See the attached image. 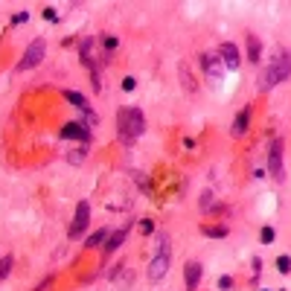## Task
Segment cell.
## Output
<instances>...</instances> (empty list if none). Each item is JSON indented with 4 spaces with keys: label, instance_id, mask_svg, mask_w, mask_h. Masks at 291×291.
Segmentation results:
<instances>
[{
    "label": "cell",
    "instance_id": "1",
    "mask_svg": "<svg viewBox=\"0 0 291 291\" xmlns=\"http://www.w3.org/2000/svg\"><path fill=\"white\" fill-rule=\"evenodd\" d=\"M143 128H146V117H143L140 108H122L117 114V134L125 146H131L143 134Z\"/></svg>",
    "mask_w": 291,
    "mask_h": 291
},
{
    "label": "cell",
    "instance_id": "2",
    "mask_svg": "<svg viewBox=\"0 0 291 291\" xmlns=\"http://www.w3.org/2000/svg\"><path fill=\"white\" fill-rule=\"evenodd\" d=\"M291 76V55L289 52H277L271 61H268V67L262 70V76H259V90L265 93V90H274L280 82H286Z\"/></svg>",
    "mask_w": 291,
    "mask_h": 291
},
{
    "label": "cell",
    "instance_id": "3",
    "mask_svg": "<svg viewBox=\"0 0 291 291\" xmlns=\"http://www.w3.org/2000/svg\"><path fill=\"white\" fill-rule=\"evenodd\" d=\"M44 52H47V41L44 38H35L29 47H26V52H23V58L17 61V73H23V70H32V67H38L41 64V58H44Z\"/></svg>",
    "mask_w": 291,
    "mask_h": 291
},
{
    "label": "cell",
    "instance_id": "4",
    "mask_svg": "<svg viewBox=\"0 0 291 291\" xmlns=\"http://www.w3.org/2000/svg\"><path fill=\"white\" fill-rule=\"evenodd\" d=\"M268 172H271L274 181H283V178H286V172H283V140H280V137L271 140V152H268Z\"/></svg>",
    "mask_w": 291,
    "mask_h": 291
},
{
    "label": "cell",
    "instance_id": "5",
    "mask_svg": "<svg viewBox=\"0 0 291 291\" xmlns=\"http://www.w3.org/2000/svg\"><path fill=\"white\" fill-rule=\"evenodd\" d=\"M87 222H90V204H87V201H79V207H76V216H73V222H70L67 236H70V239L82 236V233H85V227H87Z\"/></svg>",
    "mask_w": 291,
    "mask_h": 291
},
{
    "label": "cell",
    "instance_id": "6",
    "mask_svg": "<svg viewBox=\"0 0 291 291\" xmlns=\"http://www.w3.org/2000/svg\"><path fill=\"white\" fill-rule=\"evenodd\" d=\"M201 64H204V70H207V79H210L213 85H219V82L224 79V64H222V58H219V55H213V52H204V55H201Z\"/></svg>",
    "mask_w": 291,
    "mask_h": 291
},
{
    "label": "cell",
    "instance_id": "7",
    "mask_svg": "<svg viewBox=\"0 0 291 291\" xmlns=\"http://www.w3.org/2000/svg\"><path fill=\"white\" fill-rule=\"evenodd\" d=\"M64 99H67V102H73V105H76V108L85 114V120H87V122H96V114H93L90 102H87V99H85L79 90H64Z\"/></svg>",
    "mask_w": 291,
    "mask_h": 291
},
{
    "label": "cell",
    "instance_id": "8",
    "mask_svg": "<svg viewBox=\"0 0 291 291\" xmlns=\"http://www.w3.org/2000/svg\"><path fill=\"white\" fill-rule=\"evenodd\" d=\"M61 137L64 140H82V143H90V128L85 122H67L61 128Z\"/></svg>",
    "mask_w": 291,
    "mask_h": 291
},
{
    "label": "cell",
    "instance_id": "9",
    "mask_svg": "<svg viewBox=\"0 0 291 291\" xmlns=\"http://www.w3.org/2000/svg\"><path fill=\"white\" fill-rule=\"evenodd\" d=\"M219 58H222V64H224L227 70H236V67H239V47L230 44V41H224V44L219 47Z\"/></svg>",
    "mask_w": 291,
    "mask_h": 291
},
{
    "label": "cell",
    "instance_id": "10",
    "mask_svg": "<svg viewBox=\"0 0 291 291\" xmlns=\"http://www.w3.org/2000/svg\"><path fill=\"white\" fill-rule=\"evenodd\" d=\"M201 262H187V268H184V283H187V289L195 291L198 289V283H201Z\"/></svg>",
    "mask_w": 291,
    "mask_h": 291
},
{
    "label": "cell",
    "instance_id": "11",
    "mask_svg": "<svg viewBox=\"0 0 291 291\" xmlns=\"http://www.w3.org/2000/svg\"><path fill=\"white\" fill-rule=\"evenodd\" d=\"M128 230H131V222H125L120 230H114L111 236H108V242H105V254H114L122 242H125V236H128Z\"/></svg>",
    "mask_w": 291,
    "mask_h": 291
},
{
    "label": "cell",
    "instance_id": "12",
    "mask_svg": "<svg viewBox=\"0 0 291 291\" xmlns=\"http://www.w3.org/2000/svg\"><path fill=\"white\" fill-rule=\"evenodd\" d=\"M248 120H251V108H242V114L233 120V128H230L233 137H242V134L248 131Z\"/></svg>",
    "mask_w": 291,
    "mask_h": 291
},
{
    "label": "cell",
    "instance_id": "13",
    "mask_svg": "<svg viewBox=\"0 0 291 291\" xmlns=\"http://www.w3.org/2000/svg\"><path fill=\"white\" fill-rule=\"evenodd\" d=\"M259 55H262V47H259V38H257V35H248V61L259 64Z\"/></svg>",
    "mask_w": 291,
    "mask_h": 291
},
{
    "label": "cell",
    "instance_id": "14",
    "mask_svg": "<svg viewBox=\"0 0 291 291\" xmlns=\"http://www.w3.org/2000/svg\"><path fill=\"white\" fill-rule=\"evenodd\" d=\"M178 73H181V85H184V90H187V93H195V87H198V85H195V76H189V67H187V64H181V67H178Z\"/></svg>",
    "mask_w": 291,
    "mask_h": 291
},
{
    "label": "cell",
    "instance_id": "15",
    "mask_svg": "<svg viewBox=\"0 0 291 291\" xmlns=\"http://www.w3.org/2000/svg\"><path fill=\"white\" fill-rule=\"evenodd\" d=\"M201 233H204V236H210V239H224V236H227L230 230H227L224 224H216V227H210V224H204V227H201Z\"/></svg>",
    "mask_w": 291,
    "mask_h": 291
},
{
    "label": "cell",
    "instance_id": "16",
    "mask_svg": "<svg viewBox=\"0 0 291 291\" xmlns=\"http://www.w3.org/2000/svg\"><path fill=\"white\" fill-rule=\"evenodd\" d=\"M105 242H108V230H99V233H93V236L87 239V245H85V248L96 251V248H99V245H105Z\"/></svg>",
    "mask_w": 291,
    "mask_h": 291
},
{
    "label": "cell",
    "instance_id": "17",
    "mask_svg": "<svg viewBox=\"0 0 291 291\" xmlns=\"http://www.w3.org/2000/svg\"><path fill=\"white\" fill-rule=\"evenodd\" d=\"M12 262H15L12 257H3V259H0V280H3V277L12 271Z\"/></svg>",
    "mask_w": 291,
    "mask_h": 291
},
{
    "label": "cell",
    "instance_id": "18",
    "mask_svg": "<svg viewBox=\"0 0 291 291\" xmlns=\"http://www.w3.org/2000/svg\"><path fill=\"white\" fill-rule=\"evenodd\" d=\"M277 271L289 274V271H291V257H280V259H277Z\"/></svg>",
    "mask_w": 291,
    "mask_h": 291
},
{
    "label": "cell",
    "instance_id": "19",
    "mask_svg": "<svg viewBox=\"0 0 291 291\" xmlns=\"http://www.w3.org/2000/svg\"><path fill=\"white\" fill-rule=\"evenodd\" d=\"M201 210H204V213L213 210V192H204V195H201Z\"/></svg>",
    "mask_w": 291,
    "mask_h": 291
},
{
    "label": "cell",
    "instance_id": "20",
    "mask_svg": "<svg viewBox=\"0 0 291 291\" xmlns=\"http://www.w3.org/2000/svg\"><path fill=\"white\" fill-rule=\"evenodd\" d=\"M67 160H70V163H82V160H85V146H82V149H76L73 154H67Z\"/></svg>",
    "mask_w": 291,
    "mask_h": 291
},
{
    "label": "cell",
    "instance_id": "21",
    "mask_svg": "<svg viewBox=\"0 0 291 291\" xmlns=\"http://www.w3.org/2000/svg\"><path fill=\"white\" fill-rule=\"evenodd\" d=\"M50 286H52V277H44V280L35 286V291H50Z\"/></svg>",
    "mask_w": 291,
    "mask_h": 291
},
{
    "label": "cell",
    "instance_id": "22",
    "mask_svg": "<svg viewBox=\"0 0 291 291\" xmlns=\"http://www.w3.org/2000/svg\"><path fill=\"white\" fill-rule=\"evenodd\" d=\"M134 87H137V79L125 76V79H122V90H134Z\"/></svg>",
    "mask_w": 291,
    "mask_h": 291
},
{
    "label": "cell",
    "instance_id": "23",
    "mask_svg": "<svg viewBox=\"0 0 291 291\" xmlns=\"http://www.w3.org/2000/svg\"><path fill=\"white\" fill-rule=\"evenodd\" d=\"M274 227H262V242H274Z\"/></svg>",
    "mask_w": 291,
    "mask_h": 291
},
{
    "label": "cell",
    "instance_id": "24",
    "mask_svg": "<svg viewBox=\"0 0 291 291\" xmlns=\"http://www.w3.org/2000/svg\"><path fill=\"white\" fill-rule=\"evenodd\" d=\"M219 289L230 291V289H233V277H222V280H219Z\"/></svg>",
    "mask_w": 291,
    "mask_h": 291
},
{
    "label": "cell",
    "instance_id": "25",
    "mask_svg": "<svg viewBox=\"0 0 291 291\" xmlns=\"http://www.w3.org/2000/svg\"><path fill=\"white\" fill-rule=\"evenodd\" d=\"M117 44H120V41H117L114 35H108V38H105V50H108V52H111V50H117Z\"/></svg>",
    "mask_w": 291,
    "mask_h": 291
},
{
    "label": "cell",
    "instance_id": "26",
    "mask_svg": "<svg viewBox=\"0 0 291 291\" xmlns=\"http://www.w3.org/2000/svg\"><path fill=\"white\" fill-rule=\"evenodd\" d=\"M140 230H143V233H152V230H154L152 219H143V222H140Z\"/></svg>",
    "mask_w": 291,
    "mask_h": 291
},
{
    "label": "cell",
    "instance_id": "27",
    "mask_svg": "<svg viewBox=\"0 0 291 291\" xmlns=\"http://www.w3.org/2000/svg\"><path fill=\"white\" fill-rule=\"evenodd\" d=\"M12 20H15V23H26V20H29V12H17Z\"/></svg>",
    "mask_w": 291,
    "mask_h": 291
},
{
    "label": "cell",
    "instance_id": "28",
    "mask_svg": "<svg viewBox=\"0 0 291 291\" xmlns=\"http://www.w3.org/2000/svg\"><path fill=\"white\" fill-rule=\"evenodd\" d=\"M44 20H58V15H55V9H44Z\"/></svg>",
    "mask_w": 291,
    "mask_h": 291
}]
</instances>
